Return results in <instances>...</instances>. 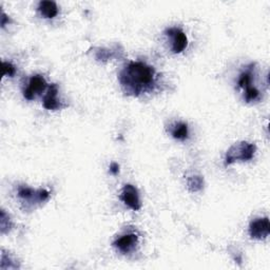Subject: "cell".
<instances>
[{
    "mask_svg": "<svg viewBox=\"0 0 270 270\" xmlns=\"http://www.w3.org/2000/svg\"><path fill=\"white\" fill-rule=\"evenodd\" d=\"M3 72L5 76L13 77L16 73V68L11 64V63H3Z\"/></svg>",
    "mask_w": 270,
    "mask_h": 270,
    "instance_id": "cell-15",
    "label": "cell"
},
{
    "mask_svg": "<svg viewBox=\"0 0 270 270\" xmlns=\"http://www.w3.org/2000/svg\"><path fill=\"white\" fill-rule=\"evenodd\" d=\"M255 151L256 147L254 144H250L247 142L235 144L227 151L225 157V166L231 165L236 161H250V159L253 158Z\"/></svg>",
    "mask_w": 270,
    "mask_h": 270,
    "instance_id": "cell-2",
    "label": "cell"
},
{
    "mask_svg": "<svg viewBox=\"0 0 270 270\" xmlns=\"http://www.w3.org/2000/svg\"><path fill=\"white\" fill-rule=\"evenodd\" d=\"M6 216H7V214L3 210V211H2V219H0V222H2V223H0V226H2V232L3 233L6 232V229L10 230V228H11V222H10V218L9 217L6 218Z\"/></svg>",
    "mask_w": 270,
    "mask_h": 270,
    "instance_id": "cell-16",
    "label": "cell"
},
{
    "mask_svg": "<svg viewBox=\"0 0 270 270\" xmlns=\"http://www.w3.org/2000/svg\"><path fill=\"white\" fill-rule=\"evenodd\" d=\"M7 23H10V19L7 17L5 12L3 11V13H2V27L4 28L7 25Z\"/></svg>",
    "mask_w": 270,
    "mask_h": 270,
    "instance_id": "cell-18",
    "label": "cell"
},
{
    "mask_svg": "<svg viewBox=\"0 0 270 270\" xmlns=\"http://www.w3.org/2000/svg\"><path fill=\"white\" fill-rule=\"evenodd\" d=\"M268 217L256 218L249 225V234L254 239H264L269 235Z\"/></svg>",
    "mask_w": 270,
    "mask_h": 270,
    "instance_id": "cell-6",
    "label": "cell"
},
{
    "mask_svg": "<svg viewBox=\"0 0 270 270\" xmlns=\"http://www.w3.org/2000/svg\"><path fill=\"white\" fill-rule=\"evenodd\" d=\"M259 97V91L252 87V86H249L246 88V92H245V99L247 103H251V102H255L257 101Z\"/></svg>",
    "mask_w": 270,
    "mask_h": 270,
    "instance_id": "cell-14",
    "label": "cell"
},
{
    "mask_svg": "<svg viewBox=\"0 0 270 270\" xmlns=\"http://www.w3.org/2000/svg\"><path fill=\"white\" fill-rule=\"evenodd\" d=\"M166 35L172 39V52L174 54L182 53L188 46L186 34L179 28H170L166 30Z\"/></svg>",
    "mask_w": 270,
    "mask_h": 270,
    "instance_id": "cell-5",
    "label": "cell"
},
{
    "mask_svg": "<svg viewBox=\"0 0 270 270\" xmlns=\"http://www.w3.org/2000/svg\"><path fill=\"white\" fill-rule=\"evenodd\" d=\"M38 11L42 14L43 17L52 19L58 14V7L56 3L49 2V0H44L38 5Z\"/></svg>",
    "mask_w": 270,
    "mask_h": 270,
    "instance_id": "cell-10",
    "label": "cell"
},
{
    "mask_svg": "<svg viewBox=\"0 0 270 270\" xmlns=\"http://www.w3.org/2000/svg\"><path fill=\"white\" fill-rule=\"evenodd\" d=\"M137 242H138V236L134 233H129L117 238L116 241L113 242L112 245L115 248H117L119 251H122L124 253H129L135 248V246L137 245Z\"/></svg>",
    "mask_w": 270,
    "mask_h": 270,
    "instance_id": "cell-8",
    "label": "cell"
},
{
    "mask_svg": "<svg viewBox=\"0 0 270 270\" xmlns=\"http://www.w3.org/2000/svg\"><path fill=\"white\" fill-rule=\"evenodd\" d=\"M18 196L25 202L34 204V203H44L48 201V198L50 197V193L45 189L33 190L26 186H21L18 188Z\"/></svg>",
    "mask_w": 270,
    "mask_h": 270,
    "instance_id": "cell-3",
    "label": "cell"
},
{
    "mask_svg": "<svg viewBox=\"0 0 270 270\" xmlns=\"http://www.w3.org/2000/svg\"><path fill=\"white\" fill-rule=\"evenodd\" d=\"M57 94H58V87L56 84H52L48 89V93L44 97V107L47 110H55L59 109L62 107L61 102L57 99Z\"/></svg>",
    "mask_w": 270,
    "mask_h": 270,
    "instance_id": "cell-9",
    "label": "cell"
},
{
    "mask_svg": "<svg viewBox=\"0 0 270 270\" xmlns=\"http://www.w3.org/2000/svg\"><path fill=\"white\" fill-rule=\"evenodd\" d=\"M119 83L127 95L138 96L153 89L155 70L143 62H131L119 73Z\"/></svg>",
    "mask_w": 270,
    "mask_h": 270,
    "instance_id": "cell-1",
    "label": "cell"
},
{
    "mask_svg": "<svg viewBox=\"0 0 270 270\" xmlns=\"http://www.w3.org/2000/svg\"><path fill=\"white\" fill-rule=\"evenodd\" d=\"M47 89V82L42 75H34L30 78L28 87L25 89L24 96L28 101H33Z\"/></svg>",
    "mask_w": 270,
    "mask_h": 270,
    "instance_id": "cell-4",
    "label": "cell"
},
{
    "mask_svg": "<svg viewBox=\"0 0 270 270\" xmlns=\"http://www.w3.org/2000/svg\"><path fill=\"white\" fill-rule=\"evenodd\" d=\"M172 136L178 141H185L188 138L189 131H188V125L185 123H177L173 127L171 131Z\"/></svg>",
    "mask_w": 270,
    "mask_h": 270,
    "instance_id": "cell-11",
    "label": "cell"
},
{
    "mask_svg": "<svg viewBox=\"0 0 270 270\" xmlns=\"http://www.w3.org/2000/svg\"><path fill=\"white\" fill-rule=\"evenodd\" d=\"M187 185H188V189L191 192L201 191L204 187V179L202 176L194 175V176H191V177L188 178Z\"/></svg>",
    "mask_w": 270,
    "mask_h": 270,
    "instance_id": "cell-12",
    "label": "cell"
},
{
    "mask_svg": "<svg viewBox=\"0 0 270 270\" xmlns=\"http://www.w3.org/2000/svg\"><path fill=\"white\" fill-rule=\"evenodd\" d=\"M110 172H111L114 175H116L119 172V166H118V164L112 163L111 165H110Z\"/></svg>",
    "mask_w": 270,
    "mask_h": 270,
    "instance_id": "cell-17",
    "label": "cell"
},
{
    "mask_svg": "<svg viewBox=\"0 0 270 270\" xmlns=\"http://www.w3.org/2000/svg\"><path fill=\"white\" fill-rule=\"evenodd\" d=\"M121 199L129 208L134 210V211H137V210L142 208V203L139 201L137 189L132 185L128 184L123 188Z\"/></svg>",
    "mask_w": 270,
    "mask_h": 270,
    "instance_id": "cell-7",
    "label": "cell"
},
{
    "mask_svg": "<svg viewBox=\"0 0 270 270\" xmlns=\"http://www.w3.org/2000/svg\"><path fill=\"white\" fill-rule=\"evenodd\" d=\"M252 65L248 68V70H246L245 72H243L241 75H239L238 78V87L246 89L247 87H249L251 85V77H252Z\"/></svg>",
    "mask_w": 270,
    "mask_h": 270,
    "instance_id": "cell-13",
    "label": "cell"
}]
</instances>
